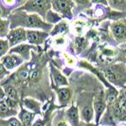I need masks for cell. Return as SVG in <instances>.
<instances>
[{"label":"cell","mask_w":126,"mask_h":126,"mask_svg":"<svg viewBox=\"0 0 126 126\" xmlns=\"http://www.w3.org/2000/svg\"><path fill=\"white\" fill-rule=\"evenodd\" d=\"M92 116H93V110H92L91 107L86 106V107L82 110V118H83L84 120L90 121L91 119H92Z\"/></svg>","instance_id":"12"},{"label":"cell","mask_w":126,"mask_h":126,"mask_svg":"<svg viewBox=\"0 0 126 126\" xmlns=\"http://www.w3.org/2000/svg\"><path fill=\"white\" fill-rule=\"evenodd\" d=\"M5 101H6L7 104L9 105V107H15V105H16V101L12 100V99H10V98H6Z\"/></svg>","instance_id":"22"},{"label":"cell","mask_w":126,"mask_h":126,"mask_svg":"<svg viewBox=\"0 0 126 126\" xmlns=\"http://www.w3.org/2000/svg\"><path fill=\"white\" fill-rule=\"evenodd\" d=\"M54 80H55V82L58 85H65V84H67L65 78L63 75H61L58 71L54 72Z\"/></svg>","instance_id":"10"},{"label":"cell","mask_w":126,"mask_h":126,"mask_svg":"<svg viewBox=\"0 0 126 126\" xmlns=\"http://www.w3.org/2000/svg\"><path fill=\"white\" fill-rule=\"evenodd\" d=\"M112 32L114 35L117 38H124L126 37V27L120 24H115L112 28Z\"/></svg>","instance_id":"7"},{"label":"cell","mask_w":126,"mask_h":126,"mask_svg":"<svg viewBox=\"0 0 126 126\" xmlns=\"http://www.w3.org/2000/svg\"><path fill=\"white\" fill-rule=\"evenodd\" d=\"M58 95H59V99L62 102L68 101L70 98V92L68 89L66 88H62L58 90Z\"/></svg>","instance_id":"9"},{"label":"cell","mask_w":126,"mask_h":126,"mask_svg":"<svg viewBox=\"0 0 126 126\" xmlns=\"http://www.w3.org/2000/svg\"><path fill=\"white\" fill-rule=\"evenodd\" d=\"M123 98L125 99V101H126V90H125V92H124V96H123Z\"/></svg>","instance_id":"29"},{"label":"cell","mask_w":126,"mask_h":126,"mask_svg":"<svg viewBox=\"0 0 126 126\" xmlns=\"http://www.w3.org/2000/svg\"><path fill=\"white\" fill-rule=\"evenodd\" d=\"M105 76H106V78H107L111 82H116V75L114 74V72L111 69H108L105 71Z\"/></svg>","instance_id":"20"},{"label":"cell","mask_w":126,"mask_h":126,"mask_svg":"<svg viewBox=\"0 0 126 126\" xmlns=\"http://www.w3.org/2000/svg\"><path fill=\"white\" fill-rule=\"evenodd\" d=\"M38 74H39V73H38V71H34V72H32V74H31V78H32V79H34V78H36V77H37Z\"/></svg>","instance_id":"26"},{"label":"cell","mask_w":126,"mask_h":126,"mask_svg":"<svg viewBox=\"0 0 126 126\" xmlns=\"http://www.w3.org/2000/svg\"><path fill=\"white\" fill-rule=\"evenodd\" d=\"M30 49V46L28 45H20L17 47H14L13 48L11 52L13 53V52H16V53H20V54H23V53H27Z\"/></svg>","instance_id":"15"},{"label":"cell","mask_w":126,"mask_h":126,"mask_svg":"<svg viewBox=\"0 0 126 126\" xmlns=\"http://www.w3.org/2000/svg\"><path fill=\"white\" fill-rule=\"evenodd\" d=\"M123 47H124V49H126V45H124V46H123Z\"/></svg>","instance_id":"30"},{"label":"cell","mask_w":126,"mask_h":126,"mask_svg":"<svg viewBox=\"0 0 126 126\" xmlns=\"http://www.w3.org/2000/svg\"><path fill=\"white\" fill-rule=\"evenodd\" d=\"M47 33L42 32H34V31H28L27 32V39L32 44H41L44 39L47 37Z\"/></svg>","instance_id":"5"},{"label":"cell","mask_w":126,"mask_h":126,"mask_svg":"<svg viewBox=\"0 0 126 126\" xmlns=\"http://www.w3.org/2000/svg\"><path fill=\"white\" fill-rule=\"evenodd\" d=\"M104 108H105V105H104L101 101H97V102L95 103V110H96V113H97L96 114V115H97V120H99L101 113H102L103 110H104Z\"/></svg>","instance_id":"14"},{"label":"cell","mask_w":126,"mask_h":126,"mask_svg":"<svg viewBox=\"0 0 126 126\" xmlns=\"http://www.w3.org/2000/svg\"><path fill=\"white\" fill-rule=\"evenodd\" d=\"M24 103H25V106L31 109V110H33V111H36L39 109V104L37 102H35L34 101H32L31 99H26L24 101Z\"/></svg>","instance_id":"13"},{"label":"cell","mask_w":126,"mask_h":126,"mask_svg":"<svg viewBox=\"0 0 126 126\" xmlns=\"http://www.w3.org/2000/svg\"><path fill=\"white\" fill-rule=\"evenodd\" d=\"M21 59L14 55H7L2 58V64L6 66L8 69H12L14 66H17L21 63Z\"/></svg>","instance_id":"6"},{"label":"cell","mask_w":126,"mask_h":126,"mask_svg":"<svg viewBox=\"0 0 126 126\" xmlns=\"http://www.w3.org/2000/svg\"><path fill=\"white\" fill-rule=\"evenodd\" d=\"M7 23H8V21H1V32H2V35L4 34V32H6V27L5 25H7Z\"/></svg>","instance_id":"24"},{"label":"cell","mask_w":126,"mask_h":126,"mask_svg":"<svg viewBox=\"0 0 126 126\" xmlns=\"http://www.w3.org/2000/svg\"><path fill=\"white\" fill-rule=\"evenodd\" d=\"M33 126H43V122H42L41 120H38L37 122H36Z\"/></svg>","instance_id":"27"},{"label":"cell","mask_w":126,"mask_h":126,"mask_svg":"<svg viewBox=\"0 0 126 126\" xmlns=\"http://www.w3.org/2000/svg\"><path fill=\"white\" fill-rule=\"evenodd\" d=\"M0 111L2 115H5V114L9 111V105L7 104L6 101H5V97L4 94L2 93V97H1V101H0Z\"/></svg>","instance_id":"17"},{"label":"cell","mask_w":126,"mask_h":126,"mask_svg":"<svg viewBox=\"0 0 126 126\" xmlns=\"http://www.w3.org/2000/svg\"><path fill=\"white\" fill-rule=\"evenodd\" d=\"M51 4L56 11L63 13L64 16H67V17L72 16V13H71L72 2L71 1H53Z\"/></svg>","instance_id":"4"},{"label":"cell","mask_w":126,"mask_h":126,"mask_svg":"<svg viewBox=\"0 0 126 126\" xmlns=\"http://www.w3.org/2000/svg\"><path fill=\"white\" fill-rule=\"evenodd\" d=\"M58 126H67L64 122H60L59 124H58Z\"/></svg>","instance_id":"28"},{"label":"cell","mask_w":126,"mask_h":126,"mask_svg":"<svg viewBox=\"0 0 126 126\" xmlns=\"http://www.w3.org/2000/svg\"><path fill=\"white\" fill-rule=\"evenodd\" d=\"M27 76H28V73H27L26 71H22V72L20 73V77H21L22 79H26Z\"/></svg>","instance_id":"25"},{"label":"cell","mask_w":126,"mask_h":126,"mask_svg":"<svg viewBox=\"0 0 126 126\" xmlns=\"http://www.w3.org/2000/svg\"><path fill=\"white\" fill-rule=\"evenodd\" d=\"M49 9L48 1H29L23 7V10L28 12H35L41 15L46 16V12Z\"/></svg>","instance_id":"2"},{"label":"cell","mask_w":126,"mask_h":126,"mask_svg":"<svg viewBox=\"0 0 126 126\" xmlns=\"http://www.w3.org/2000/svg\"><path fill=\"white\" fill-rule=\"evenodd\" d=\"M68 118H69L70 121L72 123H74L75 125H78V110L75 106H72L68 110Z\"/></svg>","instance_id":"8"},{"label":"cell","mask_w":126,"mask_h":126,"mask_svg":"<svg viewBox=\"0 0 126 126\" xmlns=\"http://www.w3.org/2000/svg\"><path fill=\"white\" fill-rule=\"evenodd\" d=\"M5 93L7 95V98H10L12 100L16 101L17 100V94H16V91L15 89L12 87V86H7L5 88Z\"/></svg>","instance_id":"11"},{"label":"cell","mask_w":126,"mask_h":126,"mask_svg":"<svg viewBox=\"0 0 126 126\" xmlns=\"http://www.w3.org/2000/svg\"><path fill=\"white\" fill-rule=\"evenodd\" d=\"M20 118H21V120L23 121V123L27 125V124H29V122L32 120V114L27 112L25 110H22L21 111V115H20Z\"/></svg>","instance_id":"16"},{"label":"cell","mask_w":126,"mask_h":126,"mask_svg":"<svg viewBox=\"0 0 126 126\" xmlns=\"http://www.w3.org/2000/svg\"><path fill=\"white\" fill-rule=\"evenodd\" d=\"M9 126H20V122L16 119H11L8 122Z\"/></svg>","instance_id":"23"},{"label":"cell","mask_w":126,"mask_h":126,"mask_svg":"<svg viewBox=\"0 0 126 126\" xmlns=\"http://www.w3.org/2000/svg\"><path fill=\"white\" fill-rule=\"evenodd\" d=\"M16 22H18L17 24H21L29 28H41V29L50 28V26L45 24L41 20V18L36 14H27V15H23L20 18L17 17Z\"/></svg>","instance_id":"1"},{"label":"cell","mask_w":126,"mask_h":126,"mask_svg":"<svg viewBox=\"0 0 126 126\" xmlns=\"http://www.w3.org/2000/svg\"><path fill=\"white\" fill-rule=\"evenodd\" d=\"M65 31H66V25L64 23H61V24L56 26V28L54 29V32H52V34H56L59 32H63Z\"/></svg>","instance_id":"18"},{"label":"cell","mask_w":126,"mask_h":126,"mask_svg":"<svg viewBox=\"0 0 126 126\" xmlns=\"http://www.w3.org/2000/svg\"><path fill=\"white\" fill-rule=\"evenodd\" d=\"M110 4L117 9H121V8H125L126 2L124 1H110Z\"/></svg>","instance_id":"21"},{"label":"cell","mask_w":126,"mask_h":126,"mask_svg":"<svg viewBox=\"0 0 126 126\" xmlns=\"http://www.w3.org/2000/svg\"><path fill=\"white\" fill-rule=\"evenodd\" d=\"M26 39H27V32L24 29L13 30L8 34V40L11 46H14L20 42H23Z\"/></svg>","instance_id":"3"},{"label":"cell","mask_w":126,"mask_h":126,"mask_svg":"<svg viewBox=\"0 0 126 126\" xmlns=\"http://www.w3.org/2000/svg\"><path fill=\"white\" fill-rule=\"evenodd\" d=\"M9 44L8 41H4V40H1L0 42V47H1V55H4L6 53V51L9 48Z\"/></svg>","instance_id":"19"}]
</instances>
